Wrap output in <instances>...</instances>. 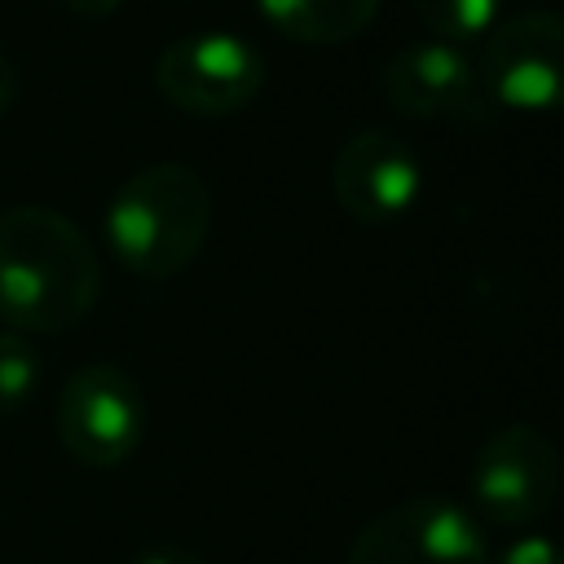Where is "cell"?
Segmentation results:
<instances>
[{"instance_id":"cell-1","label":"cell","mask_w":564,"mask_h":564,"mask_svg":"<svg viewBox=\"0 0 564 564\" xmlns=\"http://www.w3.org/2000/svg\"><path fill=\"white\" fill-rule=\"evenodd\" d=\"M97 295V247L66 212L44 203L0 212V317L18 335H62L93 313Z\"/></svg>"},{"instance_id":"cell-2","label":"cell","mask_w":564,"mask_h":564,"mask_svg":"<svg viewBox=\"0 0 564 564\" xmlns=\"http://www.w3.org/2000/svg\"><path fill=\"white\" fill-rule=\"evenodd\" d=\"M212 185L198 167L159 159L119 181L106 203V242L141 278H172L203 251Z\"/></svg>"},{"instance_id":"cell-3","label":"cell","mask_w":564,"mask_h":564,"mask_svg":"<svg viewBox=\"0 0 564 564\" xmlns=\"http://www.w3.org/2000/svg\"><path fill=\"white\" fill-rule=\"evenodd\" d=\"M53 427L79 467H119L145 436V392L123 366L88 361L57 388Z\"/></svg>"},{"instance_id":"cell-4","label":"cell","mask_w":564,"mask_h":564,"mask_svg":"<svg viewBox=\"0 0 564 564\" xmlns=\"http://www.w3.org/2000/svg\"><path fill=\"white\" fill-rule=\"evenodd\" d=\"M560 449L538 423H507L485 436L471 463V502L494 529H529L560 498Z\"/></svg>"},{"instance_id":"cell-5","label":"cell","mask_w":564,"mask_h":564,"mask_svg":"<svg viewBox=\"0 0 564 564\" xmlns=\"http://www.w3.org/2000/svg\"><path fill=\"white\" fill-rule=\"evenodd\" d=\"M494 106L564 110V9H520L485 31L476 62Z\"/></svg>"},{"instance_id":"cell-6","label":"cell","mask_w":564,"mask_h":564,"mask_svg":"<svg viewBox=\"0 0 564 564\" xmlns=\"http://www.w3.org/2000/svg\"><path fill=\"white\" fill-rule=\"evenodd\" d=\"M344 564H489V542L467 507L405 498L361 524Z\"/></svg>"},{"instance_id":"cell-7","label":"cell","mask_w":564,"mask_h":564,"mask_svg":"<svg viewBox=\"0 0 564 564\" xmlns=\"http://www.w3.org/2000/svg\"><path fill=\"white\" fill-rule=\"evenodd\" d=\"M154 84L189 115H234L256 101L264 84V57L234 31H189L159 53Z\"/></svg>"},{"instance_id":"cell-8","label":"cell","mask_w":564,"mask_h":564,"mask_svg":"<svg viewBox=\"0 0 564 564\" xmlns=\"http://www.w3.org/2000/svg\"><path fill=\"white\" fill-rule=\"evenodd\" d=\"M379 93L388 97L392 110H401L410 119H436V123L480 128L498 110L485 93L476 57L463 53V44H445V40H432V35L401 44L383 62Z\"/></svg>"},{"instance_id":"cell-9","label":"cell","mask_w":564,"mask_h":564,"mask_svg":"<svg viewBox=\"0 0 564 564\" xmlns=\"http://www.w3.org/2000/svg\"><path fill=\"white\" fill-rule=\"evenodd\" d=\"M330 189L339 207L361 225H388L405 216L423 194V163L388 128H357L344 137L330 163Z\"/></svg>"},{"instance_id":"cell-10","label":"cell","mask_w":564,"mask_h":564,"mask_svg":"<svg viewBox=\"0 0 564 564\" xmlns=\"http://www.w3.org/2000/svg\"><path fill=\"white\" fill-rule=\"evenodd\" d=\"M256 4L282 35L300 44L357 40L379 13V0H256Z\"/></svg>"},{"instance_id":"cell-11","label":"cell","mask_w":564,"mask_h":564,"mask_svg":"<svg viewBox=\"0 0 564 564\" xmlns=\"http://www.w3.org/2000/svg\"><path fill=\"white\" fill-rule=\"evenodd\" d=\"M40 388V352L26 335L0 330V419H13L31 405Z\"/></svg>"},{"instance_id":"cell-12","label":"cell","mask_w":564,"mask_h":564,"mask_svg":"<svg viewBox=\"0 0 564 564\" xmlns=\"http://www.w3.org/2000/svg\"><path fill=\"white\" fill-rule=\"evenodd\" d=\"M498 4L502 0H414L432 40H445V44H463V40L485 35L498 18Z\"/></svg>"},{"instance_id":"cell-13","label":"cell","mask_w":564,"mask_h":564,"mask_svg":"<svg viewBox=\"0 0 564 564\" xmlns=\"http://www.w3.org/2000/svg\"><path fill=\"white\" fill-rule=\"evenodd\" d=\"M489 564H564V546L546 533H524L511 538L498 555H489Z\"/></svg>"},{"instance_id":"cell-14","label":"cell","mask_w":564,"mask_h":564,"mask_svg":"<svg viewBox=\"0 0 564 564\" xmlns=\"http://www.w3.org/2000/svg\"><path fill=\"white\" fill-rule=\"evenodd\" d=\"M132 564H203L189 546H176V542H154L145 551L132 555Z\"/></svg>"},{"instance_id":"cell-15","label":"cell","mask_w":564,"mask_h":564,"mask_svg":"<svg viewBox=\"0 0 564 564\" xmlns=\"http://www.w3.org/2000/svg\"><path fill=\"white\" fill-rule=\"evenodd\" d=\"M13 97H18V66H13L9 53L0 48V115L13 106Z\"/></svg>"},{"instance_id":"cell-16","label":"cell","mask_w":564,"mask_h":564,"mask_svg":"<svg viewBox=\"0 0 564 564\" xmlns=\"http://www.w3.org/2000/svg\"><path fill=\"white\" fill-rule=\"evenodd\" d=\"M62 9H70V13H79V18H106V13H115L123 0H57Z\"/></svg>"}]
</instances>
